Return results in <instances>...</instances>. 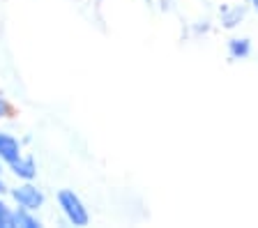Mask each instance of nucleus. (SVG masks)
<instances>
[{"label":"nucleus","mask_w":258,"mask_h":228,"mask_svg":"<svg viewBox=\"0 0 258 228\" xmlns=\"http://www.w3.org/2000/svg\"><path fill=\"white\" fill-rule=\"evenodd\" d=\"M55 205H58L62 219L70 223V226L83 228L90 223V210H88L86 201H83L74 189H70V187H64V189H60L58 194H55Z\"/></svg>","instance_id":"1"},{"label":"nucleus","mask_w":258,"mask_h":228,"mask_svg":"<svg viewBox=\"0 0 258 228\" xmlns=\"http://www.w3.org/2000/svg\"><path fill=\"white\" fill-rule=\"evenodd\" d=\"M7 198L12 205L28 207V210H44L46 205V194L35 180H16L14 185L7 187Z\"/></svg>","instance_id":"2"},{"label":"nucleus","mask_w":258,"mask_h":228,"mask_svg":"<svg viewBox=\"0 0 258 228\" xmlns=\"http://www.w3.org/2000/svg\"><path fill=\"white\" fill-rule=\"evenodd\" d=\"M247 14H249V5H244V3H226V5L219 7L217 19H219V26L224 30H237L242 23L247 21Z\"/></svg>","instance_id":"3"},{"label":"nucleus","mask_w":258,"mask_h":228,"mask_svg":"<svg viewBox=\"0 0 258 228\" xmlns=\"http://www.w3.org/2000/svg\"><path fill=\"white\" fill-rule=\"evenodd\" d=\"M5 173H10L14 180H37V159L32 157L30 152H21L14 162H10L5 166Z\"/></svg>","instance_id":"4"},{"label":"nucleus","mask_w":258,"mask_h":228,"mask_svg":"<svg viewBox=\"0 0 258 228\" xmlns=\"http://www.w3.org/2000/svg\"><path fill=\"white\" fill-rule=\"evenodd\" d=\"M21 152H23V141L21 138H19L16 134H12V131H7V129L0 127V162L7 166V164L14 162Z\"/></svg>","instance_id":"5"},{"label":"nucleus","mask_w":258,"mask_h":228,"mask_svg":"<svg viewBox=\"0 0 258 228\" xmlns=\"http://www.w3.org/2000/svg\"><path fill=\"white\" fill-rule=\"evenodd\" d=\"M44 221L39 217V212L28 210V207L12 205V221L10 228H42Z\"/></svg>","instance_id":"6"},{"label":"nucleus","mask_w":258,"mask_h":228,"mask_svg":"<svg viewBox=\"0 0 258 228\" xmlns=\"http://www.w3.org/2000/svg\"><path fill=\"white\" fill-rule=\"evenodd\" d=\"M226 53H228L231 60L240 62V60L251 58L253 44H251V39L244 37V35H233V37H228V42H226Z\"/></svg>","instance_id":"7"},{"label":"nucleus","mask_w":258,"mask_h":228,"mask_svg":"<svg viewBox=\"0 0 258 228\" xmlns=\"http://www.w3.org/2000/svg\"><path fill=\"white\" fill-rule=\"evenodd\" d=\"M12 221V203L7 194H0V228H10Z\"/></svg>","instance_id":"8"},{"label":"nucleus","mask_w":258,"mask_h":228,"mask_svg":"<svg viewBox=\"0 0 258 228\" xmlns=\"http://www.w3.org/2000/svg\"><path fill=\"white\" fill-rule=\"evenodd\" d=\"M12 113H14V106H12V102L3 93H0V125H3L7 118H12Z\"/></svg>","instance_id":"9"},{"label":"nucleus","mask_w":258,"mask_h":228,"mask_svg":"<svg viewBox=\"0 0 258 228\" xmlns=\"http://www.w3.org/2000/svg\"><path fill=\"white\" fill-rule=\"evenodd\" d=\"M7 180H5V164L0 162V194H7Z\"/></svg>","instance_id":"10"},{"label":"nucleus","mask_w":258,"mask_h":228,"mask_svg":"<svg viewBox=\"0 0 258 228\" xmlns=\"http://www.w3.org/2000/svg\"><path fill=\"white\" fill-rule=\"evenodd\" d=\"M247 5H249V10H251L253 14L258 17V0H247Z\"/></svg>","instance_id":"11"}]
</instances>
